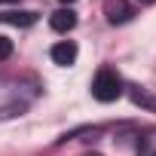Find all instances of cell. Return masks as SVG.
<instances>
[{"label":"cell","instance_id":"obj_1","mask_svg":"<svg viewBox=\"0 0 156 156\" xmlns=\"http://www.w3.org/2000/svg\"><path fill=\"white\" fill-rule=\"evenodd\" d=\"M122 80H119V73L113 67H101L95 73V80H92V98H98L101 104H110L122 95Z\"/></svg>","mask_w":156,"mask_h":156},{"label":"cell","instance_id":"obj_2","mask_svg":"<svg viewBox=\"0 0 156 156\" xmlns=\"http://www.w3.org/2000/svg\"><path fill=\"white\" fill-rule=\"evenodd\" d=\"M104 16H107L110 25H126V22H132L135 6L129 0H104Z\"/></svg>","mask_w":156,"mask_h":156},{"label":"cell","instance_id":"obj_3","mask_svg":"<svg viewBox=\"0 0 156 156\" xmlns=\"http://www.w3.org/2000/svg\"><path fill=\"white\" fill-rule=\"evenodd\" d=\"M49 58H52L58 67H70V64L76 61V43H73V40H61V43H55V46L49 49Z\"/></svg>","mask_w":156,"mask_h":156},{"label":"cell","instance_id":"obj_4","mask_svg":"<svg viewBox=\"0 0 156 156\" xmlns=\"http://www.w3.org/2000/svg\"><path fill=\"white\" fill-rule=\"evenodd\" d=\"M49 25H52V31H58V34H67V31H73V25H76V12L67 6V9H55L52 16H49Z\"/></svg>","mask_w":156,"mask_h":156},{"label":"cell","instance_id":"obj_5","mask_svg":"<svg viewBox=\"0 0 156 156\" xmlns=\"http://www.w3.org/2000/svg\"><path fill=\"white\" fill-rule=\"evenodd\" d=\"M129 98H132V104H138V107H144V110H156V98H153L147 89H141V86H132V89H129Z\"/></svg>","mask_w":156,"mask_h":156},{"label":"cell","instance_id":"obj_6","mask_svg":"<svg viewBox=\"0 0 156 156\" xmlns=\"http://www.w3.org/2000/svg\"><path fill=\"white\" fill-rule=\"evenodd\" d=\"M0 22H6V25H16V28H31L37 22L34 12H3L0 16Z\"/></svg>","mask_w":156,"mask_h":156},{"label":"cell","instance_id":"obj_7","mask_svg":"<svg viewBox=\"0 0 156 156\" xmlns=\"http://www.w3.org/2000/svg\"><path fill=\"white\" fill-rule=\"evenodd\" d=\"M141 156H156V135L141 141Z\"/></svg>","mask_w":156,"mask_h":156},{"label":"cell","instance_id":"obj_8","mask_svg":"<svg viewBox=\"0 0 156 156\" xmlns=\"http://www.w3.org/2000/svg\"><path fill=\"white\" fill-rule=\"evenodd\" d=\"M9 55H12V40L0 34V61H6Z\"/></svg>","mask_w":156,"mask_h":156},{"label":"cell","instance_id":"obj_9","mask_svg":"<svg viewBox=\"0 0 156 156\" xmlns=\"http://www.w3.org/2000/svg\"><path fill=\"white\" fill-rule=\"evenodd\" d=\"M138 3H141V6H150V3H156V0H138Z\"/></svg>","mask_w":156,"mask_h":156},{"label":"cell","instance_id":"obj_10","mask_svg":"<svg viewBox=\"0 0 156 156\" xmlns=\"http://www.w3.org/2000/svg\"><path fill=\"white\" fill-rule=\"evenodd\" d=\"M61 3H64V6H70V3H76V0H61Z\"/></svg>","mask_w":156,"mask_h":156},{"label":"cell","instance_id":"obj_11","mask_svg":"<svg viewBox=\"0 0 156 156\" xmlns=\"http://www.w3.org/2000/svg\"><path fill=\"white\" fill-rule=\"evenodd\" d=\"M0 3H12V0H0Z\"/></svg>","mask_w":156,"mask_h":156}]
</instances>
